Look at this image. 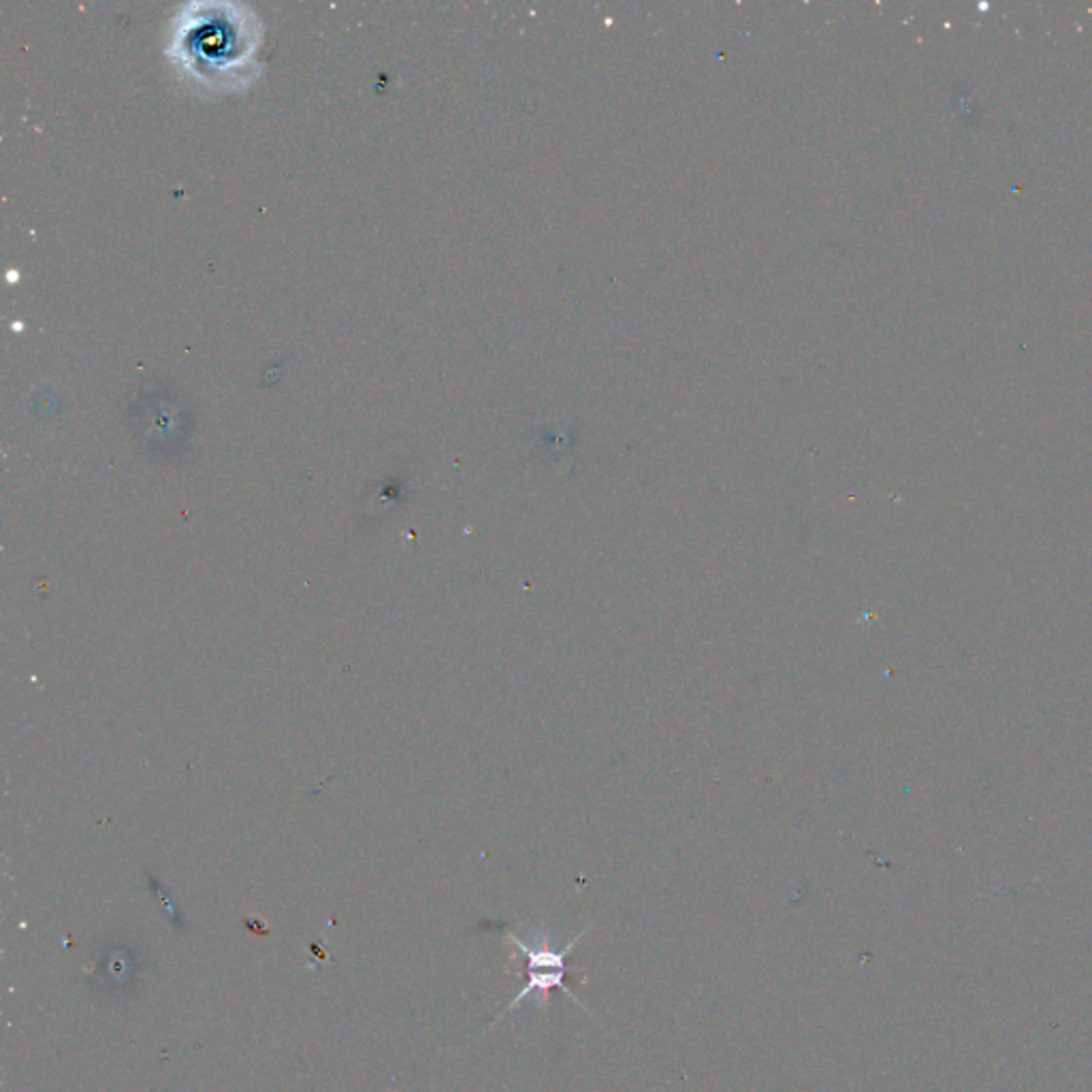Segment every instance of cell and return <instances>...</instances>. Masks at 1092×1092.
<instances>
[{
	"label": "cell",
	"mask_w": 1092,
	"mask_h": 1092,
	"mask_svg": "<svg viewBox=\"0 0 1092 1092\" xmlns=\"http://www.w3.org/2000/svg\"><path fill=\"white\" fill-rule=\"evenodd\" d=\"M565 973H568V971H550V969H532V971H528V975H530L528 986H525V988L517 994V997H515L513 1001H510L508 1012H513V1009L519 1007L521 1001H525L528 997H532V994H538V992H541L543 997H545V1001H546L548 992H550L552 988H559V990L565 994V997H570L578 1007H583V1003H580V1001L574 997V992L563 984ZM583 1009L587 1012V1007H583Z\"/></svg>",
	"instance_id": "7a4b0ae2"
},
{
	"label": "cell",
	"mask_w": 1092,
	"mask_h": 1092,
	"mask_svg": "<svg viewBox=\"0 0 1092 1092\" xmlns=\"http://www.w3.org/2000/svg\"><path fill=\"white\" fill-rule=\"evenodd\" d=\"M254 46V22L242 18L238 7L214 5L188 13L171 53L182 71L201 84L227 86L225 77L246 71Z\"/></svg>",
	"instance_id": "6da1fadb"
}]
</instances>
